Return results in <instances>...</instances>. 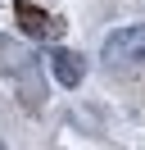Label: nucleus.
<instances>
[{
	"label": "nucleus",
	"instance_id": "nucleus-3",
	"mask_svg": "<svg viewBox=\"0 0 145 150\" xmlns=\"http://www.w3.org/2000/svg\"><path fill=\"white\" fill-rule=\"evenodd\" d=\"M54 77H59V86H68V91H77L82 86V77H86V59L82 55H72V50H54Z\"/></svg>",
	"mask_w": 145,
	"mask_h": 150
},
{
	"label": "nucleus",
	"instance_id": "nucleus-2",
	"mask_svg": "<svg viewBox=\"0 0 145 150\" xmlns=\"http://www.w3.org/2000/svg\"><path fill=\"white\" fill-rule=\"evenodd\" d=\"M14 18L23 23V32H27V37H41V41L59 32V23H54L45 9H36L32 0H14Z\"/></svg>",
	"mask_w": 145,
	"mask_h": 150
},
{
	"label": "nucleus",
	"instance_id": "nucleus-1",
	"mask_svg": "<svg viewBox=\"0 0 145 150\" xmlns=\"http://www.w3.org/2000/svg\"><path fill=\"white\" fill-rule=\"evenodd\" d=\"M100 59H104L109 68H136V64H145V23L109 32L104 46H100Z\"/></svg>",
	"mask_w": 145,
	"mask_h": 150
}]
</instances>
